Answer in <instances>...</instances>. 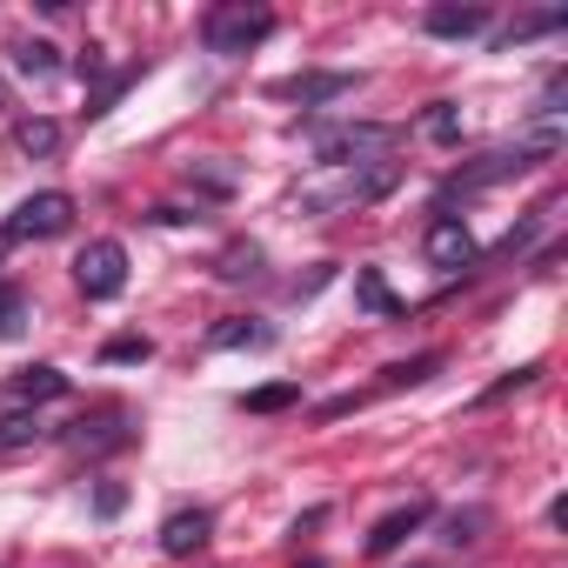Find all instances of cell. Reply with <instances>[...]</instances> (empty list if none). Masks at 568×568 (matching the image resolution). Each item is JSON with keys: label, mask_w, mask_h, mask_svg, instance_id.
Masks as SVG:
<instances>
[{"label": "cell", "mask_w": 568, "mask_h": 568, "mask_svg": "<svg viewBox=\"0 0 568 568\" xmlns=\"http://www.w3.org/2000/svg\"><path fill=\"white\" fill-rule=\"evenodd\" d=\"M555 148H561V128H555V121H541V128H528L521 141H508V148L481 154L475 168L448 174V194H475V187H495V181H508V174H528V168H541Z\"/></svg>", "instance_id": "6da1fadb"}, {"label": "cell", "mask_w": 568, "mask_h": 568, "mask_svg": "<svg viewBox=\"0 0 568 568\" xmlns=\"http://www.w3.org/2000/svg\"><path fill=\"white\" fill-rule=\"evenodd\" d=\"M388 148H402V128H388V121H342V128H322L315 134V168H368V161H382Z\"/></svg>", "instance_id": "7a4b0ae2"}, {"label": "cell", "mask_w": 568, "mask_h": 568, "mask_svg": "<svg viewBox=\"0 0 568 568\" xmlns=\"http://www.w3.org/2000/svg\"><path fill=\"white\" fill-rule=\"evenodd\" d=\"M402 181V168L395 161H368V168H335V181L328 187H308L302 194V207L308 214H342V207H368V201H382L388 187Z\"/></svg>", "instance_id": "3957f363"}, {"label": "cell", "mask_w": 568, "mask_h": 568, "mask_svg": "<svg viewBox=\"0 0 568 568\" xmlns=\"http://www.w3.org/2000/svg\"><path fill=\"white\" fill-rule=\"evenodd\" d=\"M267 34H274V14H267V8H247V0H227V8H214L207 28H201L207 54H247V48L267 41Z\"/></svg>", "instance_id": "277c9868"}, {"label": "cell", "mask_w": 568, "mask_h": 568, "mask_svg": "<svg viewBox=\"0 0 568 568\" xmlns=\"http://www.w3.org/2000/svg\"><path fill=\"white\" fill-rule=\"evenodd\" d=\"M74 227V194L48 187V194H28L14 214H8V241H54Z\"/></svg>", "instance_id": "5b68a950"}, {"label": "cell", "mask_w": 568, "mask_h": 568, "mask_svg": "<svg viewBox=\"0 0 568 568\" xmlns=\"http://www.w3.org/2000/svg\"><path fill=\"white\" fill-rule=\"evenodd\" d=\"M74 281H81L88 302H114L128 288V247L121 241H88L81 261H74Z\"/></svg>", "instance_id": "8992f818"}, {"label": "cell", "mask_w": 568, "mask_h": 568, "mask_svg": "<svg viewBox=\"0 0 568 568\" xmlns=\"http://www.w3.org/2000/svg\"><path fill=\"white\" fill-rule=\"evenodd\" d=\"M422 254H428V267H442V274L475 267V234H468V221H462V214H435L428 234H422Z\"/></svg>", "instance_id": "52a82bcc"}, {"label": "cell", "mask_w": 568, "mask_h": 568, "mask_svg": "<svg viewBox=\"0 0 568 568\" xmlns=\"http://www.w3.org/2000/svg\"><path fill=\"white\" fill-rule=\"evenodd\" d=\"M428 515H435V501H428V495H408L402 508H388V515L368 528V555H395V548H402V541L428 521Z\"/></svg>", "instance_id": "ba28073f"}, {"label": "cell", "mask_w": 568, "mask_h": 568, "mask_svg": "<svg viewBox=\"0 0 568 568\" xmlns=\"http://www.w3.org/2000/svg\"><path fill=\"white\" fill-rule=\"evenodd\" d=\"M355 88H362V74H288V81H274L281 101H302V108H315V101H342V94H355Z\"/></svg>", "instance_id": "9c48e42d"}, {"label": "cell", "mask_w": 568, "mask_h": 568, "mask_svg": "<svg viewBox=\"0 0 568 568\" xmlns=\"http://www.w3.org/2000/svg\"><path fill=\"white\" fill-rule=\"evenodd\" d=\"M61 395H68V375L48 368V362H41V368H21V375L8 382V402H14V408H41V402H61Z\"/></svg>", "instance_id": "30bf717a"}, {"label": "cell", "mask_w": 568, "mask_h": 568, "mask_svg": "<svg viewBox=\"0 0 568 568\" xmlns=\"http://www.w3.org/2000/svg\"><path fill=\"white\" fill-rule=\"evenodd\" d=\"M207 528H214L207 508H174V515L161 521V548H168V555H194V548L207 541Z\"/></svg>", "instance_id": "8fae6325"}, {"label": "cell", "mask_w": 568, "mask_h": 568, "mask_svg": "<svg viewBox=\"0 0 568 568\" xmlns=\"http://www.w3.org/2000/svg\"><path fill=\"white\" fill-rule=\"evenodd\" d=\"M428 34H435V41H468V34H488V8H428Z\"/></svg>", "instance_id": "7c38bea8"}, {"label": "cell", "mask_w": 568, "mask_h": 568, "mask_svg": "<svg viewBox=\"0 0 568 568\" xmlns=\"http://www.w3.org/2000/svg\"><path fill=\"white\" fill-rule=\"evenodd\" d=\"M14 148H21L28 161H48V154H61V121H48V114H28V121L14 128Z\"/></svg>", "instance_id": "4fadbf2b"}, {"label": "cell", "mask_w": 568, "mask_h": 568, "mask_svg": "<svg viewBox=\"0 0 568 568\" xmlns=\"http://www.w3.org/2000/svg\"><path fill=\"white\" fill-rule=\"evenodd\" d=\"M355 302L368 308V315H402V302H395V288H388V281H382V267H355Z\"/></svg>", "instance_id": "5bb4252c"}, {"label": "cell", "mask_w": 568, "mask_h": 568, "mask_svg": "<svg viewBox=\"0 0 568 568\" xmlns=\"http://www.w3.org/2000/svg\"><path fill=\"white\" fill-rule=\"evenodd\" d=\"M14 68H21L28 81H54V74H61V48H54V41H21V48H14Z\"/></svg>", "instance_id": "9a60e30c"}, {"label": "cell", "mask_w": 568, "mask_h": 568, "mask_svg": "<svg viewBox=\"0 0 568 568\" xmlns=\"http://www.w3.org/2000/svg\"><path fill=\"white\" fill-rule=\"evenodd\" d=\"M41 415L34 408H14V415H0V455H14V448H34L41 442Z\"/></svg>", "instance_id": "2e32d148"}, {"label": "cell", "mask_w": 568, "mask_h": 568, "mask_svg": "<svg viewBox=\"0 0 568 568\" xmlns=\"http://www.w3.org/2000/svg\"><path fill=\"white\" fill-rule=\"evenodd\" d=\"M28 328V295L14 288V281H0V342H14Z\"/></svg>", "instance_id": "e0dca14e"}, {"label": "cell", "mask_w": 568, "mask_h": 568, "mask_svg": "<svg viewBox=\"0 0 568 568\" xmlns=\"http://www.w3.org/2000/svg\"><path fill=\"white\" fill-rule=\"evenodd\" d=\"M302 402V388L295 382H267V388H254L247 395V415H281V408H295Z\"/></svg>", "instance_id": "ac0fdd59"}, {"label": "cell", "mask_w": 568, "mask_h": 568, "mask_svg": "<svg viewBox=\"0 0 568 568\" xmlns=\"http://www.w3.org/2000/svg\"><path fill=\"white\" fill-rule=\"evenodd\" d=\"M187 181H194V187H207V194H234V168H221V161H194V168H187Z\"/></svg>", "instance_id": "d6986e66"}, {"label": "cell", "mask_w": 568, "mask_h": 568, "mask_svg": "<svg viewBox=\"0 0 568 568\" xmlns=\"http://www.w3.org/2000/svg\"><path fill=\"white\" fill-rule=\"evenodd\" d=\"M254 261H261V247H254V241H234L214 274H221V281H241V274H254Z\"/></svg>", "instance_id": "ffe728a7"}, {"label": "cell", "mask_w": 568, "mask_h": 568, "mask_svg": "<svg viewBox=\"0 0 568 568\" xmlns=\"http://www.w3.org/2000/svg\"><path fill=\"white\" fill-rule=\"evenodd\" d=\"M428 134H435V141H462V108H455V101H435V108H428Z\"/></svg>", "instance_id": "44dd1931"}, {"label": "cell", "mask_w": 568, "mask_h": 568, "mask_svg": "<svg viewBox=\"0 0 568 568\" xmlns=\"http://www.w3.org/2000/svg\"><path fill=\"white\" fill-rule=\"evenodd\" d=\"M561 21H568L561 8H548V14H528V21H515V28H508V41H535V34H555Z\"/></svg>", "instance_id": "7402d4cb"}, {"label": "cell", "mask_w": 568, "mask_h": 568, "mask_svg": "<svg viewBox=\"0 0 568 568\" xmlns=\"http://www.w3.org/2000/svg\"><path fill=\"white\" fill-rule=\"evenodd\" d=\"M241 342H247V348H261V342H267V328H247V322H221V328H214V348H241Z\"/></svg>", "instance_id": "603a6c76"}, {"label": "cell", "mask_w": 568, "mask_h": 568, "mask_svg": "<svg viewBox=\"0 0 568 568\" xmlns=\"http://www.w3.org/2000/svg\"><path fill=\"white\" fill-rule=\"evenodd\" d=\"M154 348H148V335H114L108 348H101V362H148Z\"/></svg>", "instance_id": "cb8c5ba5"}, {"label": "cell", "mask_w": 568, "mask_h": 568, "mask_svg": "<svg viewBox=\"0 0 568 568\" xmlns=\"http://www.w3.org/2000/svg\"><path fill=\"white\" fill-rule=\"evenodd\" d=\"M481 528H488V508H468V515H448V541H455V548H462V541H475Z\"/></svg>", "instance_id": "d4e9b609"}, {"label": "cell", "mask_w": 568, "mask_h": 568, "mask_svg": "<svg viewBox=\"0 0 568 568\" xmlns=\"http://www.w3.org/2000/svg\"><path fill=\"white\" fill-rule=\"evenodd\" d=\"M428 368H435V355H415V362H395V368H388V388H408V382H428Z\"/></svg>", "instance_id": "484cf974"}, {"label": "cell", "mask_w": 568, "mask_h": 568, "mask_svg": "<svg viewBox=\"0 0 568 568\" xmlns=\"http://www.w3.org/2000/svg\"><path fill=\"white\" fill-rule=\"evenodd\" d=\"M121 508H128V488H121V481H101V488H94V515L108 521V515H121Z\"/></svg>", "instance_id": "4316f807"}, {"label": "cell", "mask_w": 568, "mask_h": 568, "mask_svg": "<svg viewBox=\"0 0 568 568\" xmlns=\"http://www.w3.org/2000/svg\"><path fill=\"white\" fill-rule=\"evenodd\" d=\"M535 375H541V368H535V362H528V368H515V375H508V382H495V388H488V395H481V402H501V395H515V388H528V382H535Z\"/></svg>", "instance_id": "83f0119b"}, {"label": "cell", "mask_w": 568, "mask_h": 568, "mask_svg": "<svg viewBox=\"0 0 568 568\" xmlns=\"http://www.w3.org/2000/svg\"><path fill=\"white\" fill-rule=\"evenodd\" d=\"M8 247H14V241H8V227H0V254H8Z\"/></svg>", "instance_id": "f1b7e54d"}, {"label": "cell", "mask_w": 568, "mask_h": 568, "mask_svg": "<svg viewBox=\"0 0 568 568\" xmlns=\"http://www.w3.org/2000/svg\"><path fill=\"white\" fill-rule=\"evenodd\" d=\"M0 568H8V561H0Z\"/></svg>", "instance_id": "f546056e"}]
</instances>
